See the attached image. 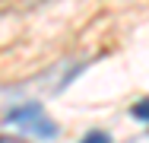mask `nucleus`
<instances>
[{
  "label": "nucleus",
  "instance_id": "f257e3e1",
  "mask_svg": "<svg viewBox=\"0 0 149 143\" xmlns=\"http://www.w3.org/2000/svg\"><path fill=\"white\" fill-rule=\"evenodd\" d=\"M3 124H16V127L29 130L35 137H41V140H54L57 137V124L45 114V108L38 102H26V105H16V108H6Z\"/></svg>",
  "mask_w": 149,
  "mask_h": 143
},
{
  "label": "nucleus",
  "instance_id": "f03ea898",
  "mask_svg": "<svg viewBox=\"0 0 149 143\" xmlns=\"http://www.w3.org/2000/svg\"><path fill=\"white\" fill-rule=\"evenodd\" d=\"M130 114H133L136 121H146V124H149V99H140V102L130 108Z\"/></svg>",
  "mask_w": 149,
  "mask_h": 143
},
{
  "label": "nucleus",
  "instance_id": "20e7f679",
  "mask_svg": "<svg viewBox=\"0 0 149 143\" xmlns=\"http://www.w3.org/2000/svg\"><path fill=\"white\" fill-rule=\"evenodd\" d=\"M0 143H19V140H13V137H0Z\"/></svg>",
  "mask_w": 149,
  "mask_h": 143
},
{
  "label": "nucleus",
  "instance_id": "7ed1b4c3",
  "mask_svg": "<svg viewBox=\"0 0 149 143\" xmlns=\"http://www.w3.org/2000/svg\"><path fill=\"white\" fill-rule=\"evenodd\" d=\"M79 143H111V137H108L105 130H89V134H86Z\"/></svg>",
  "mask_w": 149,
  "mask_h": 143
}]
</instances>
